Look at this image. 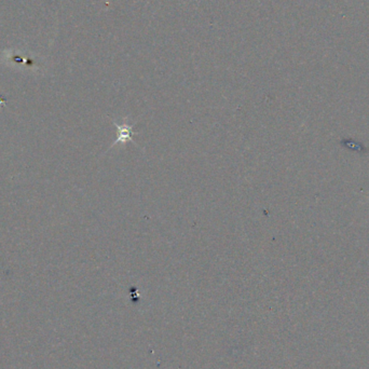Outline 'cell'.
Here are the masks:
<instances>
[{"label":"cell","mask_w":369,"mask_h":369,"mask_svg":"<svg viewBox=\"0 0 369 369\" xmlns=\"http://www.w3.org/2000/svg\"><path fill=\"white\" fill-rule=\"evenodd\" d=\"M340 145L345 149H349L350 151H355V153H359V154L367 153V148L364 146V144H362L360 142H356V140H354L352 138L341 139Z\"/></svg>","instance_id":"6da1fadb"},{"label":"cell","mask_w":369,"mask_h":369,"mask_svg":"<svg viewBox=\"0 0 369 369\" xmlns=\"http://www.w3.org/2000/svg\"><path fill=\"white\" fill-rule=\"evenodd\" d=\"M115 125L119 128V131H120V135H119L118 140L117 142H115L114 145H116L118 143H124L125 140L132 138V126L126 125V123H123V125L120 126L117 122H115Z\"/></svg>","instance_id":"7a4b0ae2"}]
</instances>
